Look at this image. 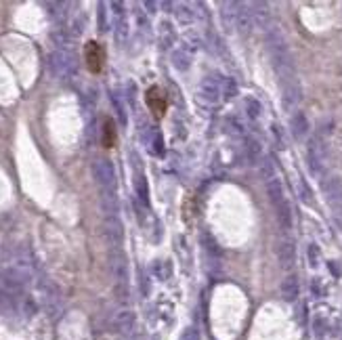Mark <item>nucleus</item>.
Returning <instances> with one entry per match:
<instances>
[{
  "label": "nucleus",
  "mask_w": 342,
  "mask_h": 340,
  "mask_svg": "<svg viewBox=\"0 0 342 340\" xmlns=\"http://www.w3.org/2000/svg\"><path fill=\"white\" fill-rule=\"evenodd\" d=\"M222 95V82L220 78L214 76H206L202 82H199V88H197V101L206 105V107H214L220 101Z\"/></svg>",
  "instance_id": "obj_1"
},
{
  "label": "nucleus",
  "mask_w": 342,
  "mask_h": 340,
  "mask_svg": "<svg viewBox=\"0 0 342 340\" xmlns=\"http://www.w3.org/2000/svg\"><path fill=\"white\" fill-rule=\"evenodd\" d=\"M306 160H309V170L315 174V177H321L323 168H325V160H327V147H325L321 137H313L309 141Z\"/></svg>",
  "instance_id": "obj_2"
},
{
  "label": "nucleus",
  "mask_w": 342,
  "mask_h": 340,
  "mask_svg": "<svg viewBox=\"0 0 342 340\" xmlns=\"http://www.w3.org/2000/svg\"><path fill=\"white\" fill-rule=\"evenodd\" d=\"M49 67H51L53 76H57V78H69V76L76 74V59H74V55L69 51L57 49V51H53L49 55Z\"/></svg>",
  "instance_id": "obj_3"
},
{
  "label": "nucleus",
  "mask_w": 342,
  "mask_h": 340,
  "mask_svg": "<svg viewBox=\"0 0 342 340\" xmlns=\"http://www.w3.org/2000/svg\"><path fill=\"white\" fill-rule=\"evenodd\" d=\"M92 177L101 185L103 191H113L116 185V168L109 160H97L92 162Z\"/></svg>",
  "instance_id": "obj_4"
},
{
  "label": "nucleus",
  "mask_w": 342,
  "mask_h": 340,
  "mask_svg": "<svg viewBox=\"0 0 342 340\" xmlns=\"http://www.w3.org/2000/svg\"><path fill=\"white\" fill-rule=\"evenodd\" d=\"M109 273L116 279V286H128V259L118 248L109 252Z\"/></svg>",
  "instance_id": "obj_5"
},
{
  "label": "nucleus",
  "mask_w": 342,
  "mask_h": 340,
  "mask_svg": "<svg viewBox=\"0 0 342 340\" xmlns=\"http://www.w3.org/2000/svg\"><path fill=\"white\" fill-rule=\"evenodd\" d=\"M103 233H105V238H107V242L113 246V248H118V246L122 244V240H124V229H122L120 218L118 216H105Z\"/></svg>",
  "instance_id": "obj_6"
},
{
  "label": "nucleus",
  "mask_w": 342,
  "mask_h": 340,
  "mask_svg": "<svg viewBox=\"0 0 342 340\" xmlns=\"http://www.w3.org/2000/svg\"><path fill=\"white\" fill-rule=\"evenodd\" d=\"M302 101V90L298 82H292V84L284 86V95H281V107L286 111H294L298 107V103Z\"/></svg>",
  "instance_id": "obj_7"
},
{
  "label": "nucleus",
  "mask_w": 342,
  "mask_h": 340,
  "mask_svg": "<svg viewBox=\"0 0 342 340\" xmlns=\"http://www.w3.org/2000/svg\"><path fill=\"white\" fill-rule=\"evenodd\" d=\"M321 189L327 197V202H332L334 206L342 200V179L340 177H325L321 183Z\"/></svg>",
  "instance_id": "obj_8"
},
{
  "label": "nucleus",
  "mask_w": 342,
  "mask_h": 340,
  "mask_svg": "<svg viewBox=\"0 0 342 340\" xmlns=\"http://www.w3.org/2000/svg\"><path fill=\"white\" fill-rule=\"evenodd\" d=\"M277 261L279 265L284 269H290L294 265V261H296V248H294V244L290 240H284L277 244Z\"/></svg>",
  "instance_id": "obj_9"
},
{
  "label": "nucleus",
  "mask_w": 342,
  "mask_h": 340,
  "mask_svg": "<svg viewBox=\"0 0 342 340\" xmlns=\"http://www.w3.org/2000/svg\"><path fill=\"white\" fill-rule=\"evenodd\" d=\"M238 7L240 3H222L220 11V19H222V28L227 32H233L238 28Z\"/></svg>",
  "instance_id": "obj_10"
},
{
  "label": "nucleus",
  "mask_w": 342,
  "mask_h": 340,
  "mask_svg": "<svg viewBox=\"0 0 342 340\" xmlns=\"http://www.w3.org/2000/svg\"><path fill=\"white\" fill-rule=\"evenodd\" d=\"M290 128H292V137L296 141H302L309 135V118L304 116V111H296L290 120Z\"/></svg>",
  "instance_id": "obj_11"
},
{
  "label": "nucleus",
  "mask_w": 342,
  "mask_h": 340,
  "mask_svg": "<svg viewBox=\"0 0 342 340\" xmlns=\"http://www.w3.org/2000/svg\"><path fill=\"white\" fill-rule=\"evenodd\" d=\"M279 292H281V298L288 300V302H294L300 294V284H298V277L296 275H288L279 286Z\"/></svg>",
  "instance_id": "obj_12"
},
{
  "label": "nucleus",
  "mask_w": 342,
  "mask_h": 340,
  "mask_svg": "<svg viewBox=\"0 0 342 340\" xmlns=\"http://www.w3.org/2000/svg\"><path fill=\"white\" fill-rule=\"evenodd\" d=\"M250 11H252V19H254V26H261V28H269L271 23V11H269V5L267 3H252L250 5Z\"/></svg>",
  "instance_id": "obj_13"
},
{
  "label": "nucleus",
  "mask_w": 342,
  "mask_h": 340,
  "mask_svg": "<svg viewBox=\"0 0 342 340\" xmlns=\"http://www.w3.org/2000/svg\"><path fill=\"white\" fill-rule=\"evenodd\" d=\"M135 327V313L133 311H128V309H124V311H120L113 317V330L116 332H122V334H128Z\"/></svg>",
  "instance_id": "obj_14"
},
{
  "label": "nucleus",
  "mask_w": 342,
  "mask_h": 340,
  "mask_svg": "<svg viewBox=\"0 0 342 340\" xmlns=\"http://www.w3.org/2000/svg\"><path fill=\"white\" fill-rule=\"evenodd\" d=\"M172 65L174 69H179V72H187V69L191 67V59H193V53H189L185 49V46H179V49L172 51Z\"/></svg>",
  "instance_id": "obj_15"
},
{
  "label": "nucleus",
  "mask_w": 342,
  "mask_h": 340,
  "mask_svg": "<svg viewBox=\"0 0 342 340\" xmlns=\"http://www.w3.org/2000/svg\"><path fill=\"white\" fill-rule=\"evenodd\" d=\"M254 28V19H252V11L250 5H240L238 7V28L242 34H250Z\"/></svg>",
  "instance_id": "obj_16"
},
{
  "label": "nucleus",
  "mask_w": 342,
  "mask_h": 340,
  "mask_svg": "<svg viewBox=\"0 0 342 340\" xmlns=\"http://www.w3.org/2000/svg\"><path fill=\"white\" fill-rule=\"evenodd\" d=\"M246 160L248 164H258L263 160V145L261 141L254 139V137H246Z\"/></svg>",
  "instance_id": "obj_17"
},
{
  "label": "nucleus",
  "mask_w": 342,
  "mask_h": 340,
  "mask_svg": "<svg viewBox=\"0 0 342 340\" xmlns=\"http://www.w3.org/2000/svg\"><path fill=\"white\" fill-rule=\"evenodd\" d=\"M267 195H269L271 204H273L275 208L281 206L284 202H288V200H286V193H284V185H281L279 179H273V181L267 183Z\"/></svg>",
  "instance_id": "obj_18"
},
{
  "label": "nucleus",
  "mask_w": 342,
  "mask_h": 340,
  "mask_svg": "<svg viewBox=\"0 0 342 340\" xmlns=\"http://www.w3.org/2000/svg\"><path fill=\"white\" fill-rule=\"evenodd\" d=\"M86 59H88V67L92 72H99L101 69V61H103V51L97 42H88L86 46Z\"/></svg>",
  "instance_id": "obj_19"
},
{
  "label": "nucleus",
  "mask_w": 342,
  "mask_h": 340,
  "mask_svg": "<svg viewBox=\"0 0 342 340\" xmlns=\"http://www.w3.org/2000/svg\"><path fill=\"white\" fill-rule=\"evenodd\" d=\"M158 95H160V90H158V88H151L149 95H147V105H149V109L160 118V116H164V107H166V103H164V99L158 97Z\"/></svg>",
  "instance_id": "obj_20"
},
{
  "label": "nucleus",
  "mask_w": 342,
  "mask_h": 340,
  "mask_svg": "<svg viewBox=\"0 0 342 340\" xmlns=\"http://www.w3.org/2000/svg\"><path fill=\"white\" fill-rule=\"evenodd\" d=\"M275 214H277V220H279V227L284 229V231H288V229L292 227V210H290V204L284 202L281 206H277V208H275Z\"/></svg>",
  "instance_id": "obj_21"
},
{
  "label": "nucleus",
  "mask_w": 342,
  "mask_h": 340,
  "mask_svg": "<svg viewBox=\"0 0 342 340\" xmlns=\"http://www.w3.org/2000/svg\"><path fill=\"white\" fill-rule=\"evenodd\" d=\"M174 17H176V21H179V23L189 26V23H193V19H195V13L187 5H176L174 7Z\"/></svg>",
  "instance_id": "obj_22"
},
{
  "label": "nucleus",
  "mask_w": 342,
  "mask_h": 340,
  "mask_svg": "<svg viewBox=\"0 0 342 340\" xmlns=\"http://www.w3.org/2000/svg\"><path fill=\"white\" fill-rule=\"evenodd\" d=\"M246 116L250 120H258L261 118V111H263V105H261V101L258 99H254V97H248L246 99Z\"/></svg>",
  "instance_id": "obj_23"
},
{
  "label": "nucleus",
  "mask_w": 342,
  "mask_h": 340,
  "mask_svg": "<svg viewBox=\"0 0 342 340\" xmlns=\"http://www.w3.org/2000/svg\"><path fill=\"white\" fill-rule=\"evenodd\" d=\"M135 191H137V195H139V200L143 202V204H147L149 189H147V181H145V177H143L141 172L135 174Z\"/></svg>",
  "instance_id": "obj_24"
},
{
  "label": "nucleus",
  "mask_w": 342,
  "mask_h": 340,
  "mask_svg": "<svg viewBox=\"0 0 342 340\" xmlns=\"http://www.w3.org/2000/svg\"><path fill=\"white\" fill-rule=\"evenodd\" d=\"M261 177L265 179V183H269V181L277 179V174H275V164H273V160H271V158H265V160H263V166H261Z\"/></svg>",
  "instance_id": "obj_25"
},
{
  "label": "nucleus",
  "mask_w": 342,
  "mask_h": 340,
  "mask_svg": "<svg viewBox=\"0 0 342 340\" xmlns=\"http://www.w3.org/2000/svg\"><path fill=\"white\" fill-rule=\"evenodd\" d=\"M227 133L231 135V137H235V139H242L244 137V124L238 120V118H231L227 120Z\"/></svg>",
  "instance_id": "obj_26"
},
{
  "label": "nucleus",
  "mask_w": 342,
  "mask_h": 340,
  "mask_svg": "<svg viewBox=\"0 0 342 340\" xmlns=\"http://www.w3.org/2000/svg\"><path fill=\"white\" fill-rule=\"evenodd\" d=\"M126 38H128V21L120 19L118 21V28H116V40H118V44H124Z\"/></svg>",
  "instance_id": "obj_27"
},
{
  "label": "nucleus",
  "mask_w": 342,
  "mask_h": 340,
  "mask_svg": "<svg viewBox=\"0 0 342 340\" xmlns=\"http://www.w3.org/2000/svg\"><path fill=\"white\" fill-rule=\"evenodd\" d=\"M222 95H225V99H233L235 95H238V84H235L233 78H227L225 82H222Z\"/></svg>",
  "instance_id": "obj_28"
},
{
  "label": "nucleus",
  "mask_w": 342,
  "mask_h": 340,
  "mask_svg": "<svg viewBox=\"0 0 342 340\" xmlns=\"http://www.w3.org/2000/svg\"><path fill=\"white\" fill-rule=\"evenodd\" d=\"M53 40L61 46V51H69V44H72V38L67 36L65 32H55L53 34Z\"/></svg>",
  "instance_id": "obj_29"
},
{
  "label": "nucleus",
  "mask_w": 342,
  "mask_h": 340,
  "mask_svg": "<svg viewBox=\"0 0 342 340\" xmlns=\"http://www.w3.org/2000/svg\"><path fill=\"white\" fill-rule=\"evenodd\" d=\"M298 193H300V200L304 202V204H313V195H311V189H309V185H306L304 181H298Z\"/></svg>",
  "instance_id": "obj_30"
},
{
  "label": "nucleus",
  "mask_w": 342,
  "mask_h": 340,
  "mask_svg": "<svg viewBox=\"0 0 342 340\" xmlns=\"http://www.w3.org/2000/svg\"><path fill=\"white\" fill-rule=\"evenodd\" d=\"M153 271H156V275H158L160 279L170 277V267H168V263H166V261H158L156 265H153Z\"/></svg>",
  "instance_id": "obj_31"
},
{
  "label": "nucleus",
  "mask_w": 342,
  "mask_h": 340,
  "mask_svg": "<svg viewBox=\"0 0 342 340\" xmlns=\"http://www.w3.org/2000/svg\"><path fill=\"white\" fill-rule=\"evenodd\" d=\"M306 254H309V265H311V267H317V265H319V259H321L319 246H317V244H311V246H309V252H306Z\"/></svg>",
  "instance_id": "obj_32"
},
{
  "label": "nucleus",
  "mask_w": 342,
  "mask_h": 340,
  "mask_svg": "<svg viewBox=\"0 0 342 340\" xmlns=\"http://www.w3.org/2000/svg\"><path fill=\"white\" fill-rule=\"evenodd\" d=\"M153 154L156 156H162L164 154V141H162V135L158 133V131H153Z\"/></svg>",
  "instance_id": "obj_33"
},
{
  "label": "nucleus",
  "mask_w": 342,
  "mask_h": 340,
  "mask_svg": "<svg viewBox=\"0 0 342 340\" xmlns=\"http://www.w3.org/2000/svg\"><path fill=\"white\" fill-rule=\"evenodd\" d=\"M99 30H107V11H105V3H99Z\"/></svg>",
  "instance_id": "obj_34"
},
{
  "label": "nucleus",
  "mask_w": 342,
  "mask_h": 340,
  "mask_svg": "<svg viewBox=\"0 0 342 340\" xmlns=\"http://www.w3.org/2000/svg\"><path fill=\"white\" fill-rule=\"evenodd\" d=\"M111 101H113V105H116V111H118V118H120V122H122V124H126V114H124V105L120 103V99H118L116 95H111Z\"/></svg>",
  "instance_id": "obj_35"
},
{
  "label": "nucleus",
  "mask_w": 342,
  "mask_h": 340,
  "mask_svg": "<svg viewBox=\"0 0 342 340\" xmlns=\"http://www.w3.org/2000/svg\"><path fill=\"white\" fill-rule=\"evenodd\" d=\"M181 340H199V332L195 327H185L183 334H181Z\"/></svg>",
  "instance_id": "obj_36"
},
{
  "label": "nucleus",
  "mask_w": 342,
  "mask_h": 340,
  "mask_svg": "<svg viewBox=\"0 0 342 340\" xmlns=\"http://www.w3.org/2000/svg\"><path fill=\"white\" fill-rule=\"evenodd\" d=\"M113 145V131H111V124L105 122V147H111Z\"/></svg>",
  "instance_id": "obj_37"
},
{
  "label": "nucleus",
  "mask_w": 342,
  "mask_h": 340,
  "mask_svg": "<svg viewBox=\"0 0 342 340\" xmlns=\"http://www.w3.org/2000/svg\"><path fill=\"white\" fill-rule=\"evenodd\" d=\"M273 135H275V139H277V143H279V147H286V139H284V131H281V126H273Z\"/></svg>",
  "instance_id": "obj_38"
},
{
  "label": "nucleus",
  "mask_w": 342,
  "mask_h": 340,
  "mask_svg": "<svg viewBox=\"0 0 342 340\" xmlns=\"http://www.w3.org/2000/svg\"><path fill=\"white\" fill-rule=\"evenodd\" d=\"M111 9H113V13L122 19V13H124L122 9H124V5H122V3H111Z\"/></svg>",
  "instance_id": "obj_39"
},
{
  "label": "nucleus",
  "mask_w": 342,
  "mask_h": 340,
  "mask_svg": "<svg viewBox=\"0 0 342 340\" xmlns=\"http://www.w3.org/2000/svg\"><path fill=\"white\" fill-rule=\"evenodd\" d=\"M143 7H145V9H149V13H153V9H156L158 5H156V3H149V0H147V3H143Z\"/></svg>",
  "instance_id": "obj_40"
},
{
  "label": "nucleus",
  "mask_w": 342,
  "mask_h": 340,
  "mask_svg": "<svg viewBox=\"0 0 342 340\" xmlns=\"http://www.w3.org/2000/svg\"><path fill=\"white\" fill-rule=\"evenodd\" d=\"M160 7H162V9H172V3H162Z\"/></svg>",
  "instance_id": "obj_41"
}]
</instances>
